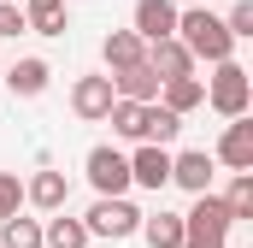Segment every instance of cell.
I'll use <instances>...</instances> for the list:
<instances>
[{"label": "cell", "mask_w": 253, "mask_h": 248, "mask_svg": "<svg viewBox=\"0 0 253 248\" xmlns=\"http://www.w3.org/2000/svg\"><path fill=\"white\" fill-rule=\"evenodd\" d=\"M112 95H124V101H153V95H159L153 65L135 60V65H124V71H112Z\"/></svg>", "instance_id": "obj_13"}, {"label": "cell", "mask_w": 253, "mask_h": 248, "mask_svg": "<svg viewBox=\"0 0 253 248\" xmlns=\"http://www.w3.org/2000/svg\"><path fill=\"white\" fill-rule=\"evenodd\" d=\"M135 36H141V42L177 36V6H171V0H135Z\"/></svg>", "instance_id": "obj_10"}, {"label": "cell", "mask_w": 253, "mask_h": 248, "mask_svg": "<svg viewBox=\"0 0 253 248\" xmlns=\"http://www.w3.org/2000/svg\"><path fill=\"white\" fill-rule=\"evenodd\" d=\"M88 237H106V243H124V237H135L141 231V207H129L124 195H100L94 207H88Z\"/></svg>", "instance_id": "obj_4"}, {"label": "cell", "mask_w": 253, "mask_h": 248, "mask_svg": "<svg viewBox=\"0 0 253 248\" xmlns=\"http://www.w3.org/2000/svg\"><path fill=\"white\" fill-rule=\"evenodd\" d=\"M24 207V184H18V172H0V219H12Z\"/></svg>", "instance_id": "obj_24"}, {"label": "cell", "mask_w": 253, "mask_h": 248, "mask_svg": "<svg viewBox=\"0 0 253 248\" xmlns=\"http://www.w3.org/2000/svg\"><path fill=\"white\" fill-rule=\"evenodd\" d=\"M230 207H224V195H212V189H200L194 195V207L183 213V248H224L230 243Z\"/></svg>", "instance_id": "obj_2"}, {"label": "cell", "mask_w": 253, "mask_h": 248, "mask_svg": "<svg viewBox=\"0 0 253 248\" xmlns=\"http://www.w3.org/2000/svg\"><path fill=\"white\" fill-rule=\"evenodd\" d=\"M0 36H24V6L18 0H0Z\"/></svg>", "instance_id": "obj_26"}, {"label": "cell", "mask_w": 253, "mask_h": 248, "mask_svg": "<svg viewBox=\"0 0 253 248\" xmlns=\"http://www.w3.org/2000/svg\"><path fill=\"white\" fill-rule=\"evenodd\" d=\"M112 101H118V95H112V77H77V83H71V113L83 124H100Z\"/></svg>", "instance_id": "obj_6"}, {"label": "cell", "mask_w": 253, "mask_h": 248, "mask_svg": "<svg viewBox=\"0 0 253 248\" xmlns=\"http://www.w3.org/2000/svg\"><path fill=\"white\" fill-rule=\"evenodd\" d=\"M24 30H36V36H65V30H71L65 0H24Z\"/></svg>", "instance_id": "obj_14"}, {"label": "cell", "mask_w": 253, "mask_h": 248, "mask_svg": "<svg viewBox=\"0 0 253 248\" xmlns=\"http://www.w3.org/2000/svg\"><path fill=\"white\" fill-rule=\"evenodd\" d=\"M153 101H165V107H171V113H194V107H200V101H206V83H200V77H165V83H159V95H153Z\"/></svg>", "instance_id": "obj_15"}, {"label": "cell", "mask_w": 253, "mask_h": 248, "mask_svg": "<svg viewBox=\"0 0 253 248\" xmlns=\"http://www.w3.org/2000/svg\"><path fill=\"white\" fill-rule=\"evenodd\" d=\"M141 60L153 65V77H159V83H165V77H189V71H194V54L177 42V36H159V42H147V54H141Z\"/></svg>", "instance_id": "obj_9"}, {"label": "cell", "mask_w": 253, "mask_h": 248, "mask_svg": "<svg viewBox=\"0 0 253 248\" xmlns=\"http://www.w3.org/2000/svg\"><path fill=\"white\" fill-rule=\"evenodd\" d=\"M224 207H230V219H253V172H236V184L224 195Z\"/></svg>", "instance_id": "obj_23"}, {"label": "cell", "mask_w": 253, "mask_h": 248, "mask_svg": "<svg viewBox=\"0 0 253 248\" xmlns=\"http://www.w3.org/2000/svg\"><path fill=\"white\" fill-rule=\"evenodd\" d=\"M224 24H230V36H236V42H248V36H253V0H236V12H230Z\"/></svg>", "instance_id": "obj_25"}, {"label": "cell", "mask_w": 253, "mask_h": 248, "mask_svg": "<svg viewBox=\"0 0 253 248\" xmlns=\"http://www.w3.org/2000/svg\"><path fill=\"white\" fill-rule=\"evenodd\" d=\"M171 184H183L189 195L212 189V154H171Z\"/></svg>", "instance_id": "obj_16"}, {"label": "cell", "mask_w": 253, "mask_h": 248, "mask_svg": "<svg viewBox=\"0 0 253 248\" xmlns=\"http://www.w3.org/2000/svg\"><path fill=\"white\" fill-rule=\"evenodd\" d=\"M177 42L189 48L194 60L218 65L236 54V36H230V24L218 18V12H206V6H189V12H177Z\"/></svg>", "instance_id": "obj_1"}, {"label": "cell", "mask_w": 253, "mask_h": 248, "mask_svg": "<svg viewBox=\"0 0 253 248\" xmlns=\"http://www.w3.org/2000/svg\"><path fill=\"white\" fill-rule=\"evenodd\" d=\"M218 160H224L230 172H253V119H248V113H236V119L224 124V142H218Z\"/></svg>", "instance_id": "obj_8"}, {"label": "cell", "mask_w": 253, "mask_h": 248, "mask_svg": "<svg viewBox=\"0 0 253 248\" xmlns=\"http://www.w3.org/2000/svg\"><path fill=\"white\" fill-rule=\"evenodd\" d=\"M106 124H112L118 136H129V142H141V101H124V95H118V101L106 107Z\"/></svg>", "instance_id": "obj_22"}, {"label": "cell", "mask_w": 253, "mask_h": 248, "mask_svg": "<svg viewBox=\"0 0 253 248\" xmlns=\"http://www.w3.org/2000/svg\"><path fill=\"white\" fill-rule=\"evenodd\" d=\"M24 201H30V207H42V213H59L65 201H71V184H65V172H36V178L24 184Z\"/></svg>", "instance_id": "obj_11"}, {"label": "cell", "mask_w": 253, "mask_h": 248, "mask_svg": "<svg viewBox=\"0 0 253 248\" xmlns=\"http://www.w3.org/2000/svg\"><path fill=\"white\" fill-rule=\"evenodd\" d=\"M129 184L165 189V184H171V148H165V142H141L135 160H129Z\"/></svg>", "instance_id": "obj_7"}, {"label": "cell", "mask_w": 253, "mask_h": 248, "mask_svg": "<svg viewBox=\"0 0 253 248\" xmlns=\"http://www.w3.org/2000/svg\"><path fill=\"white\" fill-rule=\"evenodd\" d=\"M88 184L100 189V195H124L129 189V160L118 154V148H88Z\"/></svg>", "instance_id": "obj_5"}, {"label": "cell", "mask_w": 253, "mask_h": 248, "mask_svg": "<svg viewBox=\"0 0 253 248\" xmlns=\"http://www.w3.org/2000/svg\"><path fill=\"white\" fill-rule=\"evenodd\" d=\"M100 54H106V65H112V71H124V65H135V60H141V54H147V42H141L135 30H112Z\"/></svg>", "instance_id": "obj_20"}, {"label": "cell", "mask_w": 253, "mask_h": 248, "mask_svg": "<svg viewBox=\"0 0 253 248\" xmlns=\"http://www.w3.org/2000/svg\"><path fill=\"white\" fill-rule=\"evenodd\" d=\"M42 248H88V225L83 219H65V207L42 225Z\"/></svg>", "instance_id": "obj_19"}, {"label": "cell", "mask_w": 253, "mask_h": 248, "mask_svg": "<svg viewBox=\"0 0 253 248\" xmlns=\"http://www.w3.org/2000/svg\"><path fill=\"white\" fill-rule=\"evenodd\" d=\"M47 83H53L47 60H18L12 71H6V89H12V95H24V101H36V95H42Z\"/></svg>", "instance_id": "obj_17"}, {"label": "cell", "mask_w": 253, "mask_h": 248, "mask_svg": "<svg viewBox=\"0 0 253 248\" xmlns=\"http://www.w3.org/2000/svg\"><path fill=\"white\" fill-rule=\"evenodd\" d=\"M141 237L147 248H183V213H141Z\"/></svg>", "instance_id": "obj_18"}, {"label": "cell", "mask_w": 253, "mask_h": 248, "mask_svg": "<svg viewBox=\"0 0 253 248\" xmlns=\"http://www.w3.org/2000/svg\"><path fill=\"white\" fill-rule=\"evenodd\" d=\"M248 101H253L248 71H242L236 60H218L212 83H206V107H212V113H224V119H236V113H248Z\"/></svg>", "instance_id": "obj_3"}, {"label": "cell", "mask_w": 253, "mask_h": 248, "mask_svg": "<svg viewBox=\"0 0 253 248\" xmlns=\"http://www.w3.org/2000/svg\"><path fill=\"white\" fill-rule=\"evenodd\" d=\"M177 130H183V113H171L165 101H141V142H177Z\"/></svg>", "instance_id": "obj_12"}, {"label": "cell", "mask_w": 253, "mask_h": 248, "mask_svg": "<svg viewBox=\"0 0 253 248\" xmlns=\"http://www.w3.org/2000/svg\"><path fill=\"white\" fill-rule=\"evenodd\" d=\"M0 248H42V219H24V213L0 219Z\"/></svg>", "instance_id": "obj_21"}]
</instances>
